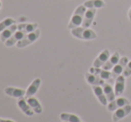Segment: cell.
Returning a JSON list of instances; mask_svg holds the SVG:
<instances>
[{"mask_svg":"<svg viewBox=\"0 0 131 122\" xmlns=\"http://www.w3.org/2000/svg\"><path fill=\"white\" fill-rule=\"evenodd\" d=\"M5 93L9 96H12L14 98H23L26 95V90L23 88L14 87V86H7L5 88Z\"/></svg>","mask_w":131,"mask_h":122,"instance_id":"obj_7","label":"cell"},{"mask_svg":"<svg viewBox=\"0 0 131 122\" xmlns=\"http://www.w3.org/2000/svg\"><path fill=\"white\" fill-rule=\"evenodd\" d=\"M89 72L92 74H95V75L99 76L100 77H102L104 80H109L112 77V72H110L109 71L106 70L101 69V68H97V67H91L89 69Z\"/></svg>","mask_w":131,"mask_h":122,"instance_id":"obj_14","label":"cell"},{"mask_svg":"<svg viewBox=\"0 0 131 122\" xmlns=\"http://www.w3.org/2000/svg\"><path fill=\"white\" fill-rule=\"evenodd\" d=\"M17 105L20 108V110H21L25 115L29 116V117L34 115V113H35L34 110L31 109V107L29 106V104L28 103V102L26 101L25 98H23V97L19 98L17 101Z\"/></svg>","mask_w":131,"mask_h":122,"instance_id":"obj_9","label":"cell"},{"mask_svg":"<svg viewBox=\"0 0 131 122\" xmlns=\"http://www.w3.org/2000/svg\"><path fill=\"white\" fill-rule=\"evenodd\" d=\"M83 5L86 7V8H103L105 6V2L104 0H88L85 2Z\"/></svg>","mask_w":131,"mask_h":122,"instance_id":"obj_22","label":"cell"},{"mask_svg":"<svg viewBox=\"0 0 131 122\" xmlns=\"http://www.w3.org/2000/svg\"><path fill=\"white\" fill-rule=\"evenodd\" d=\"M25 33L23 32V30H19L18 29L17 31H16L15 33H14V35H13L12 37H11L10 38H9L8 40H6V41L5 42V47H13L14 45H15V44H17L18 42L20 41V40H21L23 38L25 37Z\"/></svg>","mask_w":131,"mask_h":122,"instance_id":"obj_12","label":"cell"},{"mask_svg":"<svg viewBox=\"0 0 131 122\" xmlns=\"http://www.w3.org/2000/svg\"><path fill=\"white\" fill-rule=\"evenodd\" d=\"M102 87H103V89H104V95H105V96H106L109 103L113 101V100L115 99L116 95H115V91H114V89L112 88V86H111L110 84H108V83H104L102 86Z\"/></svg>","mask_w":131,"mask_h":122,"instance_id":"obj_20","label":"cell"},{"mask_svg":"<svg viewBox=\"0 0 131 122\" xmlns=\"http://www.w3.org/2000/svg\"><path fill=\"white\" fill-rule=\"evenodd\" d=\"M95 14H96V9L95 8H89L86 11L84 15V20L82 23V27L88 28L92 24L94 19H95Z\"/></svg>","mask_w":131,"mask_h":122,"instance_id":"obj_10","label":"cell"},{"mask_svg":"<svg viewBox=\"0 0 131 122\" xmlns=\"http://www.w3.org/2000/svg\"><path fill=\"white\" fill-rule=\"evenodd\" d=\"M39 36H40V29H37L36 30L33 31V32L25 35L24 38L21 40H20V41L16 44V47H17L18 48H24L27 46L34 43V42L39 38Z\"/></svg>","mask_w":131,"mask_h":122,"instance_id":"obj_3","label":"cell"},{"mask_svg":"<svg viewBox=\"0 0 131 122\" xmlns=\"http://www.w3.org/2000/svg\"><path fill=\"white\" fill-rule=\"evenodd\" d=\"M41 79L39 77H37L34 80L31 82V84L29 86V87L27 88L26 90V95H25V97L26 98H29V97H31L35 95V94L38 92V88H39L40 85H41Z\"/></svg>","mask_w":131,"mask_h":122,"instance_id":"obj_11","label":"cell"},{"mask_svg":"<svg viewBox=\"0 0 131 122\" xmlns=\"http://www.w3.org/2000/svg\"><path fill=\"white\" fill-rule=\"evenodd\" d=\"M60 119L62 121L67 122H81L79 116L72 113H66V112H62L60 114Z\"/></svg>","mask_w":131,"mask_h":122,"instance_id":"obj_23","label":"cell"},{"mask_svg":"<svg viewBox=\"0 0 131 122\" xmlns=\"http://www.w3.org/2000/svg\"><path fill=\"white\" fill-rule=\"evenodd\" d=\"M110 58V51L108 49H104L100 54L97 56V58L93 62V66L94 67H97L100 68L102 66H104L106 62L109 60Z\"/></svg>","mask_w":131,"mask_h":122,"instance_id":"obj_8","label":"cell"},{"mask_svg":"<svg viewBox=\"0 0 131 122\" xmlns=\"http://www.w3.org/2000/svg\"><path fill=\"white\" fill-rule=\"evenodd\" d=\"M131 112V104H128L124 107L118 109L114 112L113 115H112V121L113 122H118L121 119H122L123 118H125L126 116H128Z\"/></svg>","mask_w":131,"mask_h":122,"instance_id":"obj_6","label":"cell"},{"mask_svg":"<svg viewBox=\"0 0 131 122\" xmlns=\"http://www.w3.org/2000/svg\"><path fill=\"white\" fill-rule=\"evenodd\" d=\"M86 11V7L84 5H79L76 8V10L74 11L72 16H71V21H70L69 24H68V29H72L82 25Z\"/></svg>","mask_w":131,"mask_h":122,"instance_id":"obj_2","label":"cell"},{"mask_svg":"<svg viewBox=\"0 0 131 122\" xmlns=\"http://www.w3.org/2000/svg\"><path fill=\"white\" fill-rule=\"evenodd\" d=\"M27 102L29 104V106L31 107V109L34 110L35 113H37V114L42 113V112H43V108H42L39 101H38L37 98H35L33 96L29 97V98H27Z\"/></svg>","mask_w":131,"mask_h":122,"instance_id":"obj_19","label":"cell"},{"mask_svg":"<svg viewBox=\"0 0 131 122\" xmlns=\"http://www.w3.org/2000/svg\"><path fill=\"white\" fill-rule=\"evenodd\" d=\"M38 27V24L37 23H21L18 25V29L19 30H23L25 34H29L33 31H35Z\"/></svg>","mask_w":131,"mask_h":122,"instance_id":"obj_21","label":"cell"},{"mask_svg":"<svg viewBox=\"0 0 131 122\" xmlns=\"http://www.w3.org/2000/svg\"><path fill=\"white\" fill-rule=\"evenodd\" d=\"M2 122H15V121H14V120H12V119H2Z\"/></svg>","mask_w":131,"mask_h":122,"instance_id":"obj_26","label":"cell"},{"mask_svg":"<svg viewBox=\"0 0 131 122\" xmlns=\"http://www.w3.org/2000/svg\"><path fill=\"white\" fill-rule=\"evenodd\" d=\"M1 7H2V3H1V1H0V10H1Z\"/></svg>","mask_w":131,"mask_h":122,"instance_id":"obj_28","label":"cell"},{"mask_svg":"<svg viewBox=\"0 0 131 122\" xmlns=\"http://www.w3.org/2000/svg\"><path fill=\"white\" fill-rule=\"evenodd\" d=\"M125 90V77L123 75H119L116 79L115 86H114V91H115L116 96H119L123 94Z\"/></svg>","mask_w":131,"mask_h":122,"instance_id":"obj_16","label":"cell"},{"mask_svg":"<svg viewBox=\"0 0 131 122\" xmlns=\"http://www.w3.org/2000/svg\"><path fill=\"white\" fill-rule=\"evenodd\" d=\"M71 35L82 40H93L97 38V34L93 29L85 27H77L75 29H72Z\"/></svg>","mask_w":131,"mask_h":122,"instance_id":"obj_1","label":"cell"},{"mask_svg":"<svg viewBox=\"0 0 131 122\" xmlns=\"http://www.w3.org/2000/svg\"><path fill=\"white\" fill-rule=\"evenodd\" d=\"M16 21L14 19H13V18H5V19H4L3 21L0 23V32H2V31L4 30V29H5L6 28L10 27V26L15 24Z\"/></svg>","mask_w":131,"mask_h":122,"instance_id":"obj_24","label":"cell"},{"mask_svg":"<svg viewBox=\"0 0 131 122\" xmlns=\"http://www.w3.org/2000/svg\"><path fill=\"white\" fill-rule=\"evenodd\" d=\"M122 75L124 76L125 77H128L131 75V61L128 62V64L126 65V67H125L124 71H123V72H122Z\"/></svg>","mask_w":131,"mask_h":122,"instance_id":"obj_25","label":"cell"},{"mask_svg":"<svg viewBox=\"0 0 131 122\" xmlns=\"http://www.w3.org/2000/svg\"><path fill=\"white\" fill-rule=\"evenodd\" d=\"M128 104H130L129 101H128L127 98L125 97H119L117 99H114L113 101L110 102V103L107 104V109L110 112H115L116 110L121 108V107H124Z\"/></svg>","mask_w":131,"mask_h":122,"instance_id":"obj_4","label":"cell"},{"mask_svg":"<svg viewBox=\"0 0 131 122\" xmlns=\"http://www.w3.org/2000/svg\"><path fill=\"white\" fill-rule=\"evenodd\" d=\"M92 89L94 91V94L95 95V96L98 99V101L100 102V103H102L103 105H107L108 104V100H107L106 96L104 95V89L101 86H92Z\"/></svg>","mask_w":131,"mask_h":122,"instance_id":"obj_17","label":"cell"},{"mask_svg":"<svg viewBox=\"0 0 131 122\" xmlns=\"http://www.w3.org/2000/svg\"><path fill=\"white\" fill-rule=\"evenodd\" d=\"M128 18H129V20L131 21V8L129 9V11H128Z\"/></svg>","mask_w":131,"mask_h":122,"instance_id":"obj_27","label":"cell"},{"mask_svg":"<svg viewBox=\"0 0 131 122\" xmlns=\"http://www.w3.org/2000/svg\"><path fill=\"white\" fill-rule=\"evenodd\" d=\"M63 122H67V121H63Z\"/></svg>","mask_w":131,"mask_h":122,"instance_id":"obj_30","label":"cell"},{"mask_svg":"<svg viewBox=\"0 0 131 122\" xmlns=\"http://www.w3.org/2000/svg\"><path fill=\"white\" fill-rule=\"evenodd\" d=\"M81 122H82V121H81Z\"/></svg>","mask_w":131,"mask_h":122,"instance_id":"obj_31","label":"cell"},{"mask_svg":"<svg viewBox=\"0 0 131 122\" xmlns=\"http://www.w3.org/2000/svg\"><path fill=\"white\" fill-rule=\"evenodd\" d=\"M18 30V25L14 24L10 27L6 28L5 29H4L1 32V35H0V40H1L3 43H5L6 40H8L16 31Z\"/></svg>","mask_w":131,"mask_h":122,"instance_id":"obj_15","label":"cell"},{"mask_svg":"<svg viewBox=\"0 0 131 122\" xmlns=\"http://www.w3.org/2000/svg\"><path fill=\"white\" fill-rule=\"evenodd\" d=\"M121 57H119V53L118 52L114 53L112 56H110L109 60L106 62V63L103 66V69L106 70V71H110V70L113 69V67L118 63V62L119 61Z\"/></svg>","mask_w":131,"mask_h":122,"instance_id":"obj_18","label":"cell"},{"mask_svg":"<svg viewBox=\"0 0 131 122\" xmlns=\"http://www.w3.org/2000/svg\"><path fill=\"white\" fill-rule=\"evenodd\" d=\"M1 120H2V119H0V122H2Z\"/></svg>","mask_w":131,"mask_h":122,"instance_id":"obj_29","label":"cell"},{"mask_svg":"<svg viewBox=\"0 0 131 122\" xmlns=\"http://www.w3.org/2000/svg\"><path fill=\"white\" fill-rule=\"evenodd\" d=\"M128 62H129V61H128V57H126V56L121 57V58L119 59V62H118V63L116 64V65L113 67V69H112V77L117 79L119 75H121Z\"/></svg>","mask_w":131,"mask_h":122,"instance_id":"obj_5","label":"cell"},{"mask_svg":"<svg viewBox=\"0 0 131 122\" xmlns=\"http://www.w3.org/2000/svg\"><path fill=\"white\" fill-rule=\"evenodd\" d=\"M85 77H86V80L88 81V84H90L91 86H103L105 83L104 79H103L102 77L90 72H86L85 74Z\"/></svg>","mask_w":131,"mask_h":122,"instance_id":"obj_13","label":"cell"}]
</instances>
